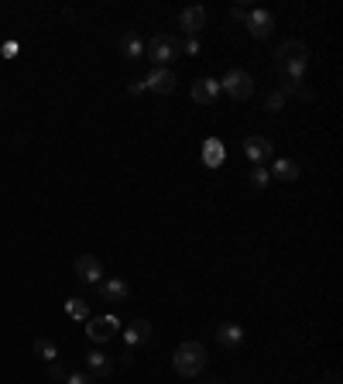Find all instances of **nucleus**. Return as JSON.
<instances>
[{"mask_svg": "<svg viewBox=\"0 0 343 384\" xmlns=\"http://www.w3.org/2000/svg\"><path fill=\"white\" fill-rule=\"evenodd\" d=\"M206 347L199 343V340H185L182 347L175 350V357H172V367L182 374V378H199L203 374V367H206Z\"/></svg>", "mask_w": 343, "mask_h": 384, "instance_id": "obj_1", "label": "nucleus"}, {"mask_svg": "<svg viewBox=\"0 0 343 384\" xmlns=\"http://www.w3.org/2000/svg\"><path fill=\"white\" fill-rule=\"evenodd\" d=\"M144 55L155 62V69H165L168 62L182 58V42H179V38H172V35H155V38L148 42Z\"/></svg>", "mask_w": 343, "mask_h": 384, "instance_id": "obj_2", "label": "nucleus"}, {"mask_svg": "<svg viewBox=\"0 0 343 384\" xmlns=\"http://www.w3.org/2000/svg\"><path fill=\"white\" fill-rule=\"evenodd\" d=\"M220 89H227L230 100H247L254 93V79H251V73H244V69H230L223 76V82H220Z\"/></svg>", "mask_w": 343, "mask_h": 384, "instance_id": "obj_3", "label": "nucleus"}, {"mask_svg": "<svg viewBox=\"0 0 343 384\" xmlns=\"http://www.w3.org/2000/svg\"><path fill=\"white\" fill-rule=\"evenodd\" d=\"M73 271H76V278H80L82 285H100V278H104V264L93 254L76 257V261H73Z\"/></svg>", "mask_w": 343, "mask_h": 384, "instance_id": "obj_4", "label": "nucleus"}, {"mask_svg": "<svg viewBox=\"0 0 343 384\" xmlns=\"http://www.w3.org/2000/svg\"><path fill=\"white\" fill-rule=\"evenodd\" d=\"M244 154H247L258 168H264V165H268V158L275 154V148H271V141H268V137L254 134V137H247V141H244Z\"/></svg>", "mask_w": 343, "mask_h": 384, "instance_id": "obj_5", "label": "nucleus"}, {"mask_svg": "<svg viewBox=\"0 0 343 384\" xmlns=\"http://www.w3.org/2000/svg\"><path fill=\"white\" fill-rule=\"evenodd\" d=\"M175 73L172 69H151L148 79H144V89H151V93H175Z\"/></svg>", "mask_w": 343, "mask_h": 384, "instance_id": "obj_6", "label": "nucleus"}, {"mask_svg": "<svg viewBox=\"0 0 343 384\" xmlns=\"http://www.w3.org/2000/svg\"><path fill=\"white\" fill-rule=\"evenodd\" d=\"M148 340H151V323H148V319H134L131 326L124 330V343H127L131 354L137 350V347H144Z\"/></svg>", "mask_w": 343, "mask_h": 384, "instance_id": "obj_7", "label": "nucleus"}, {"mask_svg": "<svg viewBox=\"0 0 343 384\" xmlns=\"http://www.w3.org/2000/svg\"><path fill=\"white\" fill-rule=\"evenodd\" d=\"M275 58H278V66H285V62H309V49L292 38V42H282V45H278Z\"/></svg>", "mask_w": 343, "mask_h": 384, "instance_id": "obj_8", "label": "nucleus"}, {"mask_svg": "<svg viewBox=\"0 0 343 384\" xmlns=\"http://www.w3.org/2000/svg\"><path fill=\"white\" fill-rule=\"evenodd\" d=\"M220 97V82L216 79H199V82H192V100L199 103V106H213Z\"/></svg>", "mask_w": 343, "mask_h": 384, "instance_id": "obj_9", "label": "nucleus"}, {"mask_svg": "<svg viewBox=\"0 0 343 384\" xmlns=\"http://www.w3.org/2000/svg\"><path fill=\"white\" fill-rule=\"evenodd\" d=\"M100 295H104V302H127L131 285L120 282V278H106V282H100Z\"/></svg>", "mask_w": 343, "mask_h": 384, "instance_id": "obj_10", "label": "nucleus"}, {"mask_svg": "<svg viewBox=\"0 0 343 384\" xmlns=\"http://www.w3.org/2000/svg\"><path fill=\"white\" fill-rule=\"evenodd\" d=\"M240 340H244V330H240L237 323H220V326H216V343H220L223 350H237Z\"/></svg>", "mask_w": 343, "mask_h": 384, "instance_id": "obj_11", "label": "nucleus"}, {"mask_svg": "<svg viewBox=\"0 0 343 384\" xmlns=\"http://www.w3.org/2000/svg\"><path fill=\"white\" fill-rule=\"evenodd\" d=\"M247 27H251L254 38H268V35L275 31V18H271L268 11H251V14H247Z\"/></svg>", "mask_w": 343, "mask_h": 384, "instance_id": "obj_12", "label": "nucleus"}, {"mask_svg": "<svg viewBox=\"0 0 343 384\" xmlns=\"http://www.w3.org/2000/svg\"><path fill=\"white\" fill-rule=\"evenodd\" d=\"M179 21H182L185 35H199V31L206 27V7H199V4H196V7H185Z\"/></svg>", "mask_w": 343, "mask_h": 384, "instance_id": "obj_13", "label": "nucleus"}, {"mask_svg": "<svg viewBox=\"0 0 343 384\" xmlns=\"http://www.w3.org/2000/svg\"><path fill=\"white\" fill-rule=\"evenodd\" d=\"M110 367H113V364H110L106 354H100V350H89V354H86V374H93L96 381L110 374Z\"/></svg>", "mask_w": 343, "mask_h": 384, "instance_id": "obj_14", "label": "nucleus"}, {"mask_svg": "<svg viewBox=\"0 0 343 384\" xmlns=\"http://www.w3.org/2000/svg\"><path fill=\"white\" fill-rule=\"evenodd\" d=\"M117 330V319H89V340H96V343H106L110 336Z\"/></svg>", "mask_w": 343, "mask_h": 384, "instance_id": "obj_15", "label": "nucleus"}, {"mask_svg": "<svg viewBox=\"0 0 343 384\" xmlns=\"http://www.w3.org/2000/svg\"><path fill=\"white\" fill-rule=\"evenodd\" d=\"M223 158H227V148H223L216 137H210V141L203 144V165H210V168H220V165H223Z\"/></svg>", "mask_w": 343, "mask_h": 384, "instance_id": "obj_16", "label": "nucleus"}, {"mask_svg": "<svg viewBox=\"0 0 343 384\" xmlns=\"http://www.w3.org/2000/svg\"><path fill=\"white\" fill-rule=\"evenodd\" d=\"M271 175H275V179H282V182H295V179H299V165H295L292 158H275Z\"/></svg>", "mask_w": 343, "mask_h": 384, "instance_id": "obj_17", "label": "nucleus"}, {"mask_svg": "<svg viewBox=\"0 0 343 384\" xmlns=\"http://www.w3.org/2000/svg\"><path fill=\"white\" fill-rule=\"evenodd\" d=\"M120 51L127 55V58H144V49H141V38L134 35V31H127V35H120Z\"/></svg>", "mask_w": 343, "mask_h": 384, "instance_id": "obj_18", "label": "nucleus"}, {"mask_svg": "<svg viewBox=\"0 0 343 384\" xmlns=\"http://www.w3.org/2000/svg\"><path fill=\"white\" fill-rule=\"evenodd\" d=\"M35 354H38V357H42V360H49V364H52L58 350H55V343H52V340H45V336H38V340H35Z\"/></svg>", "mask_w": 343, "mask_h": 384, "instance_id": "obj_19", "label": "nucleus"}, {"mask_svg": "<svg viewBox=\"0 0 343 384\" xmlns=\"http://www.w3.org/2000/svg\"><path fill=\"white\" fill-rule=\"evenodd\" d=\"M66 312H69L73 319H89V306H86L82 299H69V302H66Z\"/></svg>", "mask_w": 343, "mask_h": 384, "instance_id": "obj_20", "label": "nucleus"}, {"mask_svg": "<svg viewBox=\"0 0 343 384\" xmlns=\"http://www.w3.org/2000/svg\"><path fill=\"white\" fill-rule=\"evenodd\" d=\"M282 103H285V93H282V89H271V93H268V100H264V110L278 113V110H282Z\"/></svg>", "mask_w": 343, "mask_h": 384, "instance_id": "obj_21", "label": "nucleus"}, {"mask_svg": "<svg viewBox=\"0 0 343 384\" xmlns=\"http://www.w3.org/2000/svg\"><path fill=\"white\" fill-rule=\"evenodd\" d=\"M268 179H271V175H268V168H258V165H254V172H251V185H254V189H264Z\"/></svg>", "mask_w": 343, "mask_h": 384, "instance_id": "obj_22", "label": "nucleus"}, {"mask_svg": "<svg viewBox=\"0 0 343 384\" xmlns=\"http://www.w3.org/2000/svg\"><path fill=\"white\" fill-rule=\"evenodd\" d=\"M66 384H96V378L86 371H76V374H66Z\"/></svg>", "mask_w": 343, "mask_h": 384, "instance_id": "obj_23", "label": "nucleus"}, {"mask_svg": "<svg viewBox=\"0 0 343 384\" xmlns=\"http://www.w3.org/2000/svg\"><path fill=\"white\" fill-rule=\"evenodd\" d=\"M49 374H52L55 381H66V371H62V364H55V360H52V371H49Z\"/></svg>", "mask_w": 343, "mask_h": 384, "instance_id": "obj_24", "label": "nucleus"}, {"mask_svg": "<svg viewBox=\"0 0 343 384\" xmlns=\"http://www.w3.org/2000/svg\"><path fill=\"white\" fill-rule=\"evenodd\" d=\"M127 93H131V97H137V93H144V79H137V82H131V86H127Z\"/></svg>", "mask_w": 343, "mask_h": 384, "instance_id": "obj_25", "label": "nucleus"}, {"mask_svg": "<svg viewBox=\"0 0 343 384\" xmlns=\"http://www.w3.org/2000/svg\"><path fill=\"white\" fill-rule=\"evenodd\" d=\"M230 14H234V18H237V21H247V11H244V7H234V11H230Z\"/></svg>", "mask_w": 343, "mask_h": 384, "instance_id": "obj_26", "label": "nucleus"}, {"mask_svg": "<svg viewBox=\"0 0 343 384\" xmlns=\"http://www.w3.org/2000/svg\"><path fill=\"white\" fill-rule=\"evenodd\" d=\"M182 51H189V55H196V51H199V45H196V42H185Z\"/></svg>", "mask_w": 343, "mask_h": 384, "instance_id": "obj_27", "label": "nucleus"}, {"mask_svg": "<svg viewBox=\"0 0 343 384\" xmlns=\"http://www.w3.org/2000/svg\"><path fill=\"white\" fill-rule=\"evenodd\" d=\"M326 384H337V374H330V378H326Z\"/></svg>", "mask_w": 343, "mask_h": 384, "instance_id": "obj_28", "label": "nucleus"}, {"mask_svg": "<svg viewBox=\"0 0 343 384\" xmlns=\"http://www.w3.org/2000/svg\"><path fill=\"white\" fill-rule=\"evenodd\" d=\"M206 384H220V381H206Z\"/></svg>", "mask_w": 343, "mask_h": 384, "instance_id": "obj_29", "label": "nucleus"}]
</instances>
